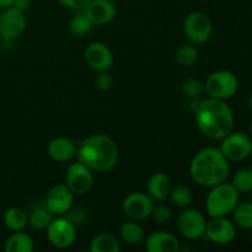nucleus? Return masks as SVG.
<instances>
[{
	"mask_svg": "<svg viewBox=\"0 0 252 252\" xmlns=\"http://www.w3.org/2000/svg\"><path fill=\"white\" fill-rule=\"evenodd\" d=\"M198 129L214 140H221L234 130V115L224 100L209 97L199 102L194 110Z\"/></svg>",
	"mask_w": 252,
	"mask_h": 252,
	"instance_id": "f257e3e1",
	"label": "nucleus"
},
{
	"mask_svg": "<svg viewBox=\"0 0 252 252\" xmlns=\"http://www.w3.org/2000/svg\"><path fill=\"white\" fill-rule=\"evenodd\" d=\"M76 158L93 171L107 172L117 165L120 152L111 137L93 134L86 137L76 148Z\"/></svg>",
	"mask_w": 252,
	"mask_h": 252,
	"instance_id": "f03ea898",
	"label": "nucleus"
},
{
	"mask_svg": "<svg viewBox=\"0 0 252 252\" xmlns=\"http://www.w3.org/2000/svg\"><path fill=\"white\" fill-rule=\"evenodd\" d=\"M229 172V160L218 148L199 150L189 164V176L202 187H213L225 182Z\"/></svg>",
	"mask_w": 252,
	"mask_h": 252,
	"instance_id": "7ed1b4c3",
	"label": "nucleus"
},
{
	"mask_svg": "<svg viewBox=\"0 0 252 252\" xmlns=\"http://www.w3.org/2000/svg\"><path fill=\"white\" fill-rule=\"evenodd\" d=\"M206 199L207 213L211 218L213 217H226L234 211L239 203V192L231 184L221 182L211 187Z\"/></svg>",
	"mask_w": 252,
	"mask_h": 252,
	"instance_id": "20e7f679",
	"label": "nucleus"
},
{
	"mask_svg": "<svg viewBox=\"0 0 252 252\" xmlns=\"http://www.w3.org/2000/svg\"><path fill=\"white\" fill-rule=\"evenodd\" d=\"M204 90L209 97L225 101L238 93L239 80L233 71L217 70L208 75L204 83Z\"/></svg>",
	"mask_w": 252,
	"mask_h": 252,
	"instance_id": "39448f33",
	"label": "nucleus"
},
{
	"mask_svg": "<svg viewBox=\"0 0 252 252\" xmlns=\"http://www.w3.org/2000/svg\"><path fill=\"white\" fill-rule=\"evenodd\" d=\"M184 33L193 44H202L209 41L213 33L211 19L202 11H192L184 20Z\"/></svg>",
	"mask_w": 252,
	"mask_h": 252,
	"instance_id": "423d86ee",
	"label": "nucleus"
},
{
	"mask_svg": "<svg viewBox=\"0 0 252 252\" xmlns=\"http://www.w3.org/2000/svg\"><path fill=\"white\" fill-rule=\"evenodd\" d=\"M220 152L229 161H243L252 154V139L243 132H230L221 139Z\"/></svg>",
	"mask_w": 252,
	"mask_h": 252,
	"instance_id": "0eeeda50",
	"label": "nucleus"
},
{
	"mask_svg": "<svg viewBox=\"0 0 252 252\" xmlns=\"http://www.w3.org/2000/svg\"><path fill=\"white\" fill-rule=\"evenodd\" d=\"M207 219L198 209L186 208L177 218V229L180 234L189 240H197L204 236Z\"/></svg>",
	"mask_w": 252,
	"mask_h": 252,
	"instance_id": "6e6552de",
	"label": "nucleus"
},
{
	"mask_svg": "<svg viewBox=\"0 0 252 252\" xmlns=\"http://www.w3.org/2000/svg\"><path fill=\"white\" fill-rule=\"evenodd\" d=\"M47 239L57 249H68L76 240V226L68 218H57L51 221Z\"/></svg>",
	"mask_w": 252,
	"mask_h": 252,
	"instance_id": "1a4fd4ad",
	"label": "nucleus"
},
{
	"mask_svg": "<svg viewBox=\"0 0 252 252\" xmlns=\"http://www.w3.org/2000/svg\"><path fill=\"white\" fill-rule=\"evenodd\" d=\"M27 20L25 12L11 6L1 10L0 14V36L7 41L16 39L26 30Z\"/></svg>",
	"mask_w": 252,
	"mask_h": 252,
	"instance_id": "9d476101",
	"label": "nucleus"
},
{
	"mask_svg": "<svg viewBox=\"0 0 252 252\" xmlns=\"http://www.w3.org/2000/svg\"><path fill=\"white\" fill-rule=\"evenodd\" d=\"M149 194L143 192H132L125 198L122 204L123 212L132 220L142 221L152 216L154 203Z\"/></svg>",
	"mask_w": 252,
	"mask_h": 252,
	"instance_id": "9b49d317",
	"label": "nucleus"
},
{
	"mask_svg": "<svg viewBox=\"0 0 252 252\" xmlns=\"http://www.w3.org/2000/svg\"><path fill=\"white\" fill-rule=\"evenodd\" d=\"M65 185L74 194H85L93 189V170L80 161L74 162L65 172Z\"/></svg>",
	"mask_w": 252,
	"mask_h": 252,
	"instance_id": "f8f14e48",
	"label": "nucleus"
},
{
	"mask_svg": "<svg viewBox=\"0 0 252 252\" xmlns=\"http://www.w3.org/2000/svg\"><path fill=\"white\" fill-rule=\"evenodd\" d=\"M204 235L217 245H226L235 239V224L226 217H213L207 221Z\"/></svg>",
	"mask_w": 252,
	"mask_h": 252,
	"instance_id": "ddd939ff",
	"label": "nucleus"
},
{
	"mask_svg": "<svg viewBox=\"0 0 252 252\" xmlns=\"http://www.w3.org/2000/svg\"><path fill=\"white\" fill-rule=\"evenodd\" d=\"M44 203L53 216H64L73 207L74 193L65 184H57L51 187Z\"/></svg>",
	"mask_w": 252,
	"mask_h": 252,
	"instance_id": "4468645a",
	"label": "nucleus"
},
{
	"mask_svg": "<svg viewBox=\"0 0 252 252\" xmlns=\"http://www.w3.org/2000/svg\"><path fill=\"white\" fill-rule=\"evenodd\" d=\"M84 58L89 68L96 73L108 71L113 65L112 52L102 42H94L89 44L84 53Z\"/></svg>",
	"mask_w": 252,
	"mask_h": 252,
	"instance_id": "2eb2a0df",
	"label": "nucleus"
},
{
	"mask_svg": "<svg viewBox=\"0 0 252 252\" xmlns=\"http://www.w3.org/2000/svg\"><path fill=\"white\" fill-rule=\"evenodd\" d=\"M84 12L94 26H102L112 21L117 15V7L111 0H91Z\"/></svg>",
	"mask_w": 252,
	"mask_h": 252,
	"instance_id": "dca6fc26",
	"label": "nucleus"
},
{
	"mask_svg": "<svg viewBox=\"0 0 252 252\" xmlns=\"http://www.w3.org/2000/svg\"><path fill=\"white\" fill-rule=\"evenodd\" d=\"M145 249L149 252H177L179 239L169 231H154L145 239Z\"/></svg>",
	"mask_w": 252,
	"mask_h": 252,
	"instance_id": "f3484780",
	"label": "nucleus"
},
{
	"mask_svg": "<svg viewBox=\"0 0 252 252\" xmlns=\"http://www.w3.org/2000/svg\"><path fill=\"white\" fill-rule=\"evenodd\" d=\"M148 194L155 202H165L170 197L172 184L170 177L164 172H155L148 180Z\"/></svg>",
	"mask_w": 252,
	"mask_h": 252,
	"instance_id": "a211bd4d",
	"label": "nucleus"
},
{
	"mask_svg": "<svg viewBox=\"0 0 252 252\" xmlns=\"http://www.w3.org/2000/svg\"><path fill=\"white\" fill-rule=\"evenodd\" d=\"M49 158L57 162H65L76 157V145L65 137H57L47 147Z\"/></svg>",
	"mask_w": 252,
	"mask_h": 252,
	"instance_id": "6ab92c4d",
	"label": "nucleus"
},
{
	"mask_svg": "<svg viewBox=\"0 0 252 252\" xmlns=\"http://www.w3.org/2000/svg\"><path fill=\"white\" fill-rule=\"evenodd\" d=\"M52 220H53V214L44 202H38L32 207L29 214V224L31 228L36 230H46Z\"/></svg>",
	"mask_w": 252,
	"mask_h": 252,
	"instance_id": "aec40b11",
	"label": "nucleus"
},
{
	"mask_svg": "<svg viewBox=\"0 0 252 252\" xmlns=\"http://www.w3.org/2000/svg\"><path fill=\"white\" fill-rule=\"evenodd\" d=\"M120 235L123 243L127 245H139L145 240L144 229L137 220L125 221L120 228Z\"/></svg>",
	"mask_w": 252,
	"mask_h": 252,
	"instance_id": "412c9836",
	"label": "nucleus"
},
{
	"mask_svg": "<svg viewBox=\"0 0 252 252\" xmlns=\"http://www.w3.org/2000/svg\"><path fill=\"white\" fill-rule=\"evenodd\" d=\"M4 250L6 252H32L34 250V243L24 230L14 231L5 241Z\"/></svg>",
	"mask_w": 252,
	"mask_h": 252,
	"instance_id": "4be33fe9",
	"label": "nucleus"
},
{
	"mask_svg": "<svg viewBox=\"0 0 252 252\" xmlns=\"http://www.w3.org/2000/svg\"><path fill=\"white\" fill-rule=\"evenodd\" d=\"M2 220L11 231H21L29 225V214L19 207H11L5 211Z\"/></svg>",
	"mask_w": 252,
	"mask_h": 252,
	"instance_id": "5701e85b",
	"label": "nucleus"
},
{
	"mask_svg": "<svg viewBox=\"0 0 252 252\" xmlns=\"http://www.w3.org/2000/svg\"><path fill=\"white\" fill-rule=\"evenodd\" d=\"M91 252H120L121 245L117 238L111 233H100L91 240Z\"/></svg>",
	"mask_w": 252,
	"mask_h": 252,
	"instance_id": "b1692460",
	"label": "nucleus"
},
{
	"mask_svg": "<svg viewBox=\"0 0 252 252\" xmlns=\"http://www.w3.org/2000/svg\"><path fill=\"white\" fill-rule=\"evenodd\" d=\"M94 25L93 22L89 20L84 10L76 12L69 21V31L73 36L75 37H83L88 34L89 32L93 30Z\"/></svg>",
	"mask_w": 252,
	"mask_h": 252,
	"instance_id": "393cba45",
	"label": "nucleus"
},
{
	"mask_svg": "<svg viewBox=\"0 0 252 252\" xmlns=\"http://www.w3.org/2000/svg\"><path fill=\"white\" fill-rule=\"evenodd\" d=\"M199 58L198 48L194 46L193 43H187L180 47L175 54V59H176L177 64L184 68H189V66L194 65Z\"/></svg>",
	"mask_w": 252,
	"mask_h": 252,
	"instance_id": "a878e982",
	"label": "nucleus"
},
{
	"mask_svg": "<svg viewBox=\"0 0 252 252\" xmlns=\"http://www.w3.org/2000/svg\"><path fill=\"white\" fill-rule=\"evenodd\" d=\"M231 213H233L236 225L243 229H252V202L251 203L249 202L238 203Z\"/></svg>",
	"mask_w": 252,
	"mask_h": 252,
	"instance_id": "bb28decb",
	"label": "nucleus"
},
{
	"mask_svg": "<svg viewBox=\"0 0 252 252\" xmlns=\"http://www.w3.org/2000/svg\"><path fill=\"white\" fill-rule=\"evenodd\" d=\"M170 198H171L172 203L176 207L187 208L192 203L193 197H192V191L189 186H186V185H176L171 189Z\"/></svg>",
	"mask_w": 252,
	"mask_h": 252,
	"instance_id": "cd10ccee",
	"label": "nucleus"
},
{
	"mask_svg": "<svg viewBox=\"0 0 252 252\" xmlns=\"http://www.w3.org/2000/svg\"><path fill=\"white\" fill-rule=\"evenodd\" d=\"M231 185L235 187L239 193H246L252 191V170L241 169L234 174Z\"/></svg>",
	"mask_w": 252,
	"mask_h": 252,
	"instance_id": "c85d7f7f",
	"label": "nucleus"
},
{
	"mask_svg": "<svg viewBox=\"0 0 252 252\" xmlns=\"http://www.w3.org/2000/svg\"><path fill=\"white\" fill-rule=\"evenodd\" d=\"M204 90V84L196 78L187 79L182 84V93L189 97H197Z\"/></svg>",
	"mask_w": 252,
	"mask_h": 252,
	"instance_id": "c756f323",
	"label": "nucleus"
},
{
	"mask_svg": "<svg viewBox=\"0 0 252 252\" xmlns=\"http://www.w3.org/2000/svg\"><path fill=\"white\" fill-rule=\"evenodd\" d=\"M152 217L154 218V220L159 224H166L169 223L170 219L172 217V212L166 204H162L160 202V204L154 206L152 212Z\"/></svg>",
	"mask_w": 252,
	"mask_h": 252,
	"instance_id": "7c9ffc66",
	"label": "nucleus"
},
{
	"mask_svg": "<svg viewBox=\"0 0 252 252\" xmlns=\"http://www.w3.org/2000/svg\"><path fill=\"white\" fill-rule=\"evenodd\" d=\"M95 85L100 91H108L113 85L112 76L108 74V71L97 73V76L95 79Z\"/></svg>",
	"mask_w": 252,
	"mask_h": 252,
	"instance_id": "2f4dec72",
	"label": "nucleus"
},
{
	"mask_svg": "<svg viewBox=\"0 0 252 252\" xmlns=\"http://www.w3.org/2000/svg\"><path fill=\"white\" fill-rule=\"evenodd\" d=\"M66 218L71 221L75 226L80 225V224H84L86 220V212L83 211L81 208H76V209H69L66 212Z\"/></svg>",
	"mask_w": 252,
	"mask_h": 252,
	"instance_id": "473e14b6",
	"label": "nucleus"
},
{
	"mask_svg": "<svg viewBox=\"0 0 252 252\" xmlns=\"http://www.w3.org/2000/svg\"><path fill=\"white\" fill-rule=\"evenodd\" d=\"M59 4L63 6L68 7V9L75 10V11H80L86 7V5L91 1V0H57Z\"/></svg>",
	"mask_w": 252,
	"mask_h": 252,
	"instance_id": "72a5a7b5",
	"label": "nucleus"
},
{
	"mask_svg": "<svg viewBox=\"0 0 252 252\" xmlns=\"http://www.w3.org/2000/svg\"><path fill=\"white\" fill-rule=\"evenodd\" d=\"M31 5H32V0H15L12 6L17 7V9L25 12L26 10H29L30 7H31Z\"/></svg>",
	"mask_w": 252,
	"mask_h": 252,
	"instance_id": "f704fd0d",
	"label": "nucleus"
},
{
	"mask_svg": "<svg viewBox=\"0 0 252 252\" xmlns=\"http://www.w3.org/2000/svg\"><path fill=\"white\" fill-rule=\"evenodd\" d=\"M15 0H0V10H5L14 5Z\"/></svg>",
	"mask_w": 252,
	"mask_h": 252,
	"instance_id": "c9c22d12",
	"label": "nucleus"
},
{
	"mask_svg": "<svg viewBox=\"0 0 252 252\" xmlns=\"http://www.w3.org/2000/svg\"><path fill=\"white\" fill-rule=\"evenodd\" d=\"M248 105H249V107L251 108L252 110V94L250 96H249V100H248Z\"/></svg>",
	"mask_w": 252,
	"mask_h": 252,
	"instance_id": "e433bc0d",
	"label": "nucleus"
},
{
	"mask_svg": "<svg viewBox=\"0 0 252 252\" xmlns=\"http://www.w3.org/2000/svg\"><path fill=\"white\" fill-rule=\"evenodd\" d=\"M250 134H251V137H252V121H251V125H250Z\"/></svg>",
	"mask_w": 252,
	"mask_h": 252,
	"instance_id": "4c0bfd02",
	"label": "nucleus"
}]
</instances>
